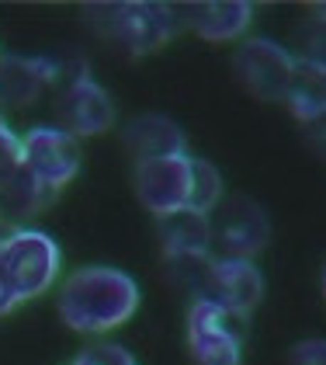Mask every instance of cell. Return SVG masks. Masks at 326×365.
I'll return each instance as SVG.
<instances>
[{"mask_svg":"<svg viewBox=\"0 0 326 365\" xmlns=\"http://www.w3.org/2000/svg\"><path fill=\"white\" fill-rule=\"evenodd\" d=\"M139 309V285L118 268H80L59 289V317L80 334H105L122 327Z\"/></svg>","mask_w":326,"mask_h":365,"instance_id":"1","label":"cell"},{"mask_svg":"<svg viewBox=\"0 0 326 365\" xmlns=\"http://www.w3.org/2000/svg\"><path fill=\"white\" fill-rule=\"evenodd\" d=\"M0 264L18 303H28L59 279V244L46 230H11L0 237Z\"/></svg>","mask_w":326,"mask_h":365,"instance_id":"2","label":"cell"},{"mask_svg":"<svg viewBox=\"0 0 326 365\" xmlns=\"http://www.w3.org/2000/svg\"><path fill=\"white\" fill-rule=\"evenodd\" d=\"M87 21L132 56L157 53L177 25L174 11L163 4H98L87 11Z\"/></svg>","mask_w":326,"mask_h":365,"instance_id":"3","label":"cell"},{"mask_svg":"<svg viewBox=\"0 0 326 365\" xmlns=\"http://www.w3.org/2000/svg\"><path fill=\"white\" fill-rule=\"evenodd\" d=\"M80 140L70 136L66 129L53 125H35L21 136V168L46 188L59 195L80 170Z\"/></svg>","mask_w":326,"mask_h":365,"instance_id":"4","label":"cell"},{"mask_svg":"<svg viewBox=\"0 0 326 365\" xmlns=\"http://www.w3.org/2000/svg\"><path fill=\"white\" fill-rule=\"evenodd\" d=\"M240 317L222 309L216 299H194L188 309V348L194 365H240L243 362V331Z\"/></svg>","mask_w":326,"mask_h":365,"instance_id":"5","label":"cell"},{"mask_svg":"<svg viewBox=\"0 0 326 365\" xmlns=\"http://www.w3.org/2000/svg\"><path fill=\"white\" fill-rule=\"evenodd\" d=\"M292 70H295V56L271 38H246L233 56L236 81L261 101H285Z\"/></svg>","mask_w":326,"mask_h":365,"instance_id":"6","label":"cell"},{"mask_svg":"<svg viewBox=\"0 0 326 365\" xmlns=\"http://www.w3.org/2000/svg\"><path fill=\"white\" fill-rule=\"evenodd\" d=\"M209 223H212V240H219L222 251H226L222 257H246L250 261L257 251H264L268 240H271L268 212L257 202H250L246 195L222 198L212 209Z\"/></svg>","mask_w":326,"mask_h":365,"instance_id":"7","label":"cell"},{"mask_svg":"<svg viewBox=\"0 0 326 365\" xmlns=\"http://www.w3.org/2000/svg\"><path fill=\"white\" fill-rule=\"evenodd\" d=\"M188 192H191V157L188 153L136 164V195L157 220L188 209Z\"/></svg>","mask_w":326,"mask_h":365,"instance_id":"8","label":"cell"},{"mask_svg":"<svg viewBox=\"0 0 326 365\" xmlns=\"http://www.w3.org/2000/svg\"><path fill=\"white\" fill-rule=\"evenodd\" d=\"M59 115L66 122L70 136H101L108 133L115 122V105H111L108 91L94 84L87 77V70H77L73 77H66V84L59 91Z\"/></svg>","mask_w":326,"mask_h":365,"instance_id":"9","label":"cell"},{"mask_svg":"<svg viewBox=\"0 0 326 365\" xmlns=\"http://www.w3.org/2000/svg\"><path fill=\"white\" fill-rule=\"evenodd\" d=\"M209 299L246 320L264 299V275L246 257H212L209 264Z\"/></svg>","mask_w":326,"mask_h":365,"instance_id":"10","label":"cell"},{"mask_svg":"<svg viewBox=\"0 0 326 365\" xmlns=\"http://www.w3.org/2000/svg\"><path fill=\"white\" fill-rule=\"evenodd\" d=\"M174 21L191 29L209 42L240 38L253 21V4L246 0H226V4H184L174 11Z\"/></svg>","mask_w":326,"mask_h":365,"instance_id":"11","label":"cell"},{"mask_svg":"<svg viewBox=\"0 0 326 365\" xmlns=\"http://www.w3.org/2000/svg\"><path fill=\"white\" fill-rule=\"evenodd\" d=\"M59 81V66L49 59L4 56L0 59V105L28 108Z\"/></svg>","mask_w":326,"mask_h":365,"instance_id":"12","label":"cell"},{"mask_svg":"<svg viewBox=\"0 0 326 365\" xmlns=\"http://www.w3.org/2000/svg\"><path fill=\"white\" fill-rule=\"evenodd\" d=\"M122 143L129 146V153L136 157V164L142 160H160V157H181L184 153V133L163 118V115H139L122 129Z\"/></svg>","mask_w":326,"mask_h":365,"instance_id":"13","label":"cell"},{"mask_svg":"<svg viewBox=\"0 0 326 365\" xmlns=\"http://www.w3.org/2000/svg\"><path fill=\"white\" fill-rule=\"evenodd\" d=\"M160 244L167 261H177V257H205L212 247V223L209 216L201 212H170L160 216Z\"/></svg>","mask_w":326,"mask_h":365,"instance_id":"14","label":"cell"},{"mask_svg":"<svg viewBox=\"0 0 326 365\" xmlns=\"http://www.w3.org/2000/svg\"><path fill=\"white\" fill-rule=\"evenodd\" d=\"M285 105L295 112L299 122H309L326 112V66L320 59H295Z\"/></svg>","mask_w":326,"mask_h":365,"instance_id":"15","label":"cell"},{"mask_svg":"<svg viewBox=\"0 0 326 365\" xmlns=\"http://www.w3.org/2000/svg\"><path fill=\"white\" fill-rule=\"evenodd\" d=\"M53 198H56L53 192H46L25 168H18L4 185H0V209H4V216H14V220L35 216V212L46 209Z\"/></svg>","mask_w":326,"mask_h":365,"instance_id":"16","label":"cell"},{"mask_svg":"<svg viewBox=\"0 0 326 365\" xmlns=\"http://www.w3.org/2000/svg\"><path fill=\"white\" fill-rule=\"evenodd\" d=\"M222 202V174L216 170V164L201 160V157H191V192H188V209L191 212H201V216H212Z\"/></svg>","mask_w":326,"mask_h":365,"instance_id":"17","label":"cell"},{"mask_svg":"<svg viewBox=\"0 0 326 365\" xmlns=\"http://www.w3.org/2000/svg\"><path fill=\"white\" fill-rule=\"evenodd\" d=\"M73 365H136V359H132L122 344H108V341H105V344L83 348Z\"/></svg>","mask_w":326,"mask_h":365,"instance_id":"18","label":"cell"},{"mask_svg":"<svg viewBox=\"0 0 326 365\" xmlns=\"http://www.w3.org/2000/svg\"><path fill=\"white\" fill-rule=\"evenodd\" d=\"M18 168H21V136H14L11 125L4 122V115H0V185Z\"/></svg>","mask_w":326,"mask_h":365,"instance_id":"19","label":"cell"},{"mask_svg":"<svg viewBox=\"0 0 326 365\" xmlns=\"http://www.w3.org/2000/svg\"><path fill=\"white\" fill-rule=\"evenodd\" d=\"M288 365H326V341L309 337V341L292 344V351H288Z\"/></svg>","mask_w":326,"mask_h":365,"instance_id":"20","label":"cell"},{"mask_svg":"<svg viewBox=\"0 0 326 365\" xmlns=\"http://www.w3.org/2000/svg\"><path fill=\"white\" fill-rule=\"evenodd\" d=\"M302 129H305V143L326 160V112L309 118V122H302Z\"/></svg>","mask_w":326,"mask_h":365,"instance_id":"21","label":"cell"},{"mask_svg":"<svg viewBox=\"0 0 326 365\" xmlns=\"http://www.w3.org/2000/svg\"><path fill=\"white\" fill-rule=\"evenodd\" d=\"M14 307H18V296H14V289H11V282H7V272H4V264H0V313H11Z\"/></svg>","mask_w":326,"mask_h":365,"instance_id":"22","label":"cell"},{"mask_svg":"<svg viewBox=\"0 0 326 365\" xmlns=\"http://www.w3.org/2000/svg\"><path fill=\"white\" fill-rule=\"evenodd\" d=\"M316 18L323 21V29H326V4H320V7H316Z\"/></svg>","mask_w":326,"mask_h":365,"instance_id":"23","label":"cell"},{"mask_svg":"<svg viewBox=\"0 0 326 365\" xmlns=\"http://www.w3.org/2000/svg\"><path fill=\"white\" fill-rule=\"evenodd\" d=\"M323 296H326V264H323Z\"/></svg>","mask_w":326,"mask_h":365,"instance_id":"24","label":"cell"},{"mask_svg":"<svg viewBox=\"0 0 326 365\" xmlns=\"http://www.w3.org/2000/svg\"><path fill=\"white\" fill-rule=\"evenodd\" d=\"M320 63H323V66H326V56H323V59H320Z\"/></svg>","mask_w":326,"mask_h":365,"instance_id":"25","label":"cell"}]
</instances>
